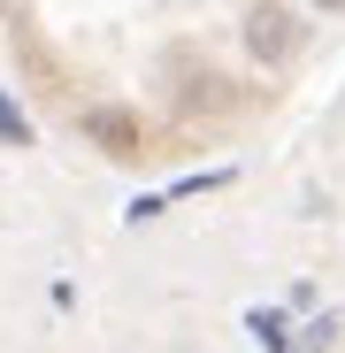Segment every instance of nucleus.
Masks as SVG:
<instances>
[{
    "label": "nucleus",
    "mask_w": 345,
    "mask_h": 353,
    "mask_svg": "<svg viewBox=\"0 0 345 353\" xmlns=\"http://www.w3.org/2000/svg\"><path fill=\"white\" fill-rule=\"evenodd\" d=\"M246 46L261 54V62H284V54L300 46V23L284 16V8H253V16H246Z\"/></svg>",
    "instance_id": "obj_1"
}]
</instances>
